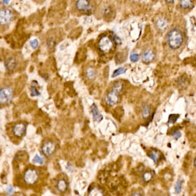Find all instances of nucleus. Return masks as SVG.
<instances>
[{"label":"nucleus","mask_w":196,"mask_h":196,"mask_svg":"<svg viewBox=\"0 0 196 196\" xmlns=\"http://www.w3.org/2000/svg\"><path fill=\"white\" fill-rule=\"evenodd\" d=\"M194 167H196V157L194 159Z\"/></svg>","instance_id":"72a5a7b5"},{"label":"nucleus","mask_w":196,"mask_h":196,"mask_svg":"<svg viewBox=\"0 0 196 196\" xmlns=\"http://www.w3.org/2000/svg\"><path fill=\"white\" fill-rule=\"evenodd\" d=\"M33 162L35 164H43L44 162V159L42 157H40L38 154H36L33 159Z\"/></svg>","instance_id":"b1692460"},{"label":"nucleus","mask_w":196,"mask_h":196,"mask_svg":"<svg viewBox=\"0 0 196 196\" xmlns=\"http://www.w3.org/2000/svg\"><path fill=\"white\" fill-rule=\"evenodd\" d=\"M153 178L152 174L150 171H146L143 174L142 176V179L144 182H149Z\"/></svg>","instance_id":"412c9836"},{"label":"nucleus","mask_w":196,"mask_h":196,"mask_svg":"<svg viewBox=\"0 0 196 196\" xmlns=\"http://www.w3.org/2000/svg\"><path fill=\"white\" fill-rule=\"evenodd\" d=\"M130 60L133 63L136 62L139 60V55L136 52H132L130 55Z\"/></svg>","instance_id":"a878e982"},{"label":"nucleus","mask_w":196,"mask_h":196,"mask_svg":"<svg viewBox=\"0 0 196 196\" xmlns=\"http://www.w3.org/2000/svg\"><path fill=\"white\" fill-rule=\"evenodd\" d=\"M175 0H166V1L167 2H168V3H170V4H171V3H173V2H174V1Z\"/></svg>","instance_id":"473e14b6"},{"label":"nucleus","mask_w":196,"mask_h":196,"mask_svg":"<svg viewBox=\"0 0 196 196\" xmlns=\"http://www.w3.org/2000/svg\"><path fill=\"white\" fill-rule=\"evenodd\" d=\"M124 87V84L123 82L118 81L115 82L112 86L111 90L116 92L118 94L123 91Z\"/></svg>","instance_id":"4468645a"},{"label":"nucleus","mask_w":196,"mask_h":196,"mask_svg":"<svg viewBox=\"0 0 196 196\" xmlns=\"http://www.w3.org/2000/svg\"><path fill=\"white\" fill-rule=\"evenodd\" d=\"M132 195H133V196H142V194L140 193H133V194H132Z\"/></svg>","instance_id":"2f4dec72"},{"label":"nucleus","mask_w":196,"mask_h":196,"mask_svg":"<svg viewBox=\"0 0 196 196\" xmlns=\"http://www.w3.org/2000/svg\"><path fill=\"white\" fill-rule=\"evenodd\" d=\"M56 148L55 143L52 141H47L41 147V151L46 157H50L55 152Z\"/></svg>","instance_id":"0eeeda50"},{"label":"nucleus","mask_w":196,"mask_h":196,"mask_svg":"<svg viewBox=\"0 0 196 196\" xmlns=\"http://www.w3.org/2000/svg\"><path fill=\"white\" fill-rule=\"evenodd\" d=\"M133 1H139V0H133Z\"/></svg>","instance_id":"f704fd0d"},{"label":"nucleus","mask_w":196,"mask_h":196,"mask_svg":"<svg viewBox=\"0 0 196 196\" xmlns=\"http://www.w3.org/2000/svg\"><path fill=\"white\" fill-rule=\"evenodd\" d=\"M179 6L183 9H189L192 6V1L191 0H180L179 1Z\"/></svg>","instance_id":"dca6fc26"},{"label":"nucleus","mask_w":196,"mask_h":196,"mask_svg":"<svg viewBox=\"0 0 196 196\" xmlns=\"http://www.w3.org/2000/svg\"><path fill=\"white\" fill-rule=\"evenodd\" d=\"M75 8L79 12L84 13H89L92 11V7L89 0H77Z\"/></svg>","instance_id":"39448f33"},{"label":"nucleus","mask_w":196,"mask_h":196,"mask_svg":"<svg viewBox=\"0 0 196 196\" xmlns=\"http://www.w3.org/2000/svg\"><path fill=\"white\" fill-rule=\"evenodd\" d=\"M183 41V34L179 29L174 28L170 31L168 35V44L171 49H178L182 46Z\"/></svg>","instance_id":"f257e3e1"},{"label":"nucleus","mask_w":196,"mask_h":196,"mask_svg":"<svg viewBox=\"0 0 196 196\" xmlns=\"http://www.w3.org/2000/svg\"><path fill=\"white\" fill-rule=\"evenodd\" d=\"M119 101V94L111 90L105 96V102L109 105H114L117 104Z\"/></svg>","instance_id":"1a4fd4ad"},{"label":"nucleus","mask_w":196,"mask_h":196,"mask_svg":"<svg viewBox=\"0 0 196 196\" xmlns=\"http://www.w3.org/2000/svg\"><path fill=\"white\" fill-rule=\"evenodd\" d=\"M151 112V111L149 105L148 104L144 105V106L142 108V115L143 118L145 120L147 119L150 116Z\"/></svg>","instance_id":"2eb2a0df"},{"label":"nucleus","mask_w":196,"mask_h":196,"mask_svg":"<svg viewBox=\"0 0 196 196\" xmlns=\"http://www.w3.org/2000/svg\"><path fill=\"white\" fill-rule=\"evenodd\" d=\"M26 125L24 123H18L13 127V133L15 136L22 137L26 134Z\"/></svg>","instance_id":"6e6552de"},{"label":"nucleus","mask_w":196,"mask_h":196,"mask_svg":"<svg viewBox=\"0 0 196 196\" xmlns=\"http://www.w3.org/2000/svg\"><path fill=\"white\" fill-rule=\"evenodd\" d=\"M91 110H92V115L93 117V120L96 122H100L103 118V115L100 113L98 111L97 106L95 104H93L91 106Z\"/></svg>","instance_id":"9b49d317"},{"label":"nucleus","mask_w":196,"mask_h":196,"mask_svg":"<svg viewBox=\"0 0 196 196\" xmlns=\"http://www.w3.org/2000/svg\"><path fill=\"white\" fill-rule=\"evenodd\" d=\"M39 178L38 171L35 169L30 168L26 171L24 174V182L28 185H33L36 183Z\"/></svg>","instance_id":"f03ea898"},{"label":"nucleus","mask_w":196,"mask_h":196,"mask_svg":"<svg viewBox=\"0 0 196 196\" xmlns=\"http://www.w3.org/2000/svg\"><path fill=\"white\" fill-rule=\"evenodd\" d=\"M179 117V115H170L169 118L168 123L170 124L176 123Z\"/></svg>","instance_id":"bb28decb"},{"label":"nucleus","mask_w":196,"mask_h":196,"mask_svg":"<svg viewBox=\"0 0 196 196\" xmlns=\"http://www.w3.org/2000/svg\"><path fill=\"white\" fill-rule=\"evenodd\" d=\"M86 75L87 78L92 80L94 79L96 77V72L93 69L89 67L86 70Z\"/></svg>","instance_id":"aec40b11"},{"label":"nucleus","mask_w":196,"mask_h":196,"mask_svg":"<svg viewBox=\"0 0 196 196\" xmlns=\"http://www.w3.org/2000/svg\"><path fill=\"white\" fill-rule=\"evenodd\" d=\"M98 46L99 50L101 52L107 53L111 50L113 47V42L108 36H105L99 40Z\"/></svg>","instance_id":"20e7f679"},{"label":"nucleus","mask_w":196,"mask_h":196,"mask_svg":"<svg viewBox=\"0 0 196 196\" xmlns=\"http://www.w3.org/2000/svg\"><path fill=\"white\" fill-rule=\"evenodd\" d=\"M181 136H182L181 132L178 130H176L175 132H174L173 134V137L175 140H178V139H179L180 137H181Z\"/></svg>","instance_id":"c85d7f7f"},{"label":"nucleus","mask_w":196,"mask_h":196,"mask_svg":"<svg viewBox=\"0 0 196 196\" xmlns=\"http://www.w3.org/2000/svg\"><path fill=\"white\" fill-rule=\"evenodd\" d=\"M5 66L7 70L11 72L15 70L17 66V61L14 58L10 57L5 61Z\"/></svg>","instance_id":"9d476101"},{"label":"nucleus","mask_w":196,"mask_h":196,"mask_svg":"<svg viewBox=\"0 0 196 196\" xmlns=\"http://www.w3.org/2000/svg\"><path fill=\"white\" fill-rule=\"evenodd\" d=\"M30 45H31L33 49L35 50L39 46V41L36 39H35L32 40V41H31Z\"/></svg>","instance_id":"cd10ccee"},{"label":"nucleus","mask_w":196,"mask_h":196,"mask_svg":"<svg viewBox=\"0 0 196 196\" xmlns=\"http://www.w3.org/2000/svg\"><path fill=\"white\" fill-rule=\"evenodd\" d=\"M182 185V181L180 179H178L175 185V191L176 194H179L181 192Z\"/></svg>","instance_id":"5701e85b"},{"label":"nucleus","mask_w":196,"mask_h":196,"mask_svg":"<svg viewBox=\"0 0 196 196\" xmlns=\"http://www.w3.org/2000/svg\"><path fill=\"white\" fill-rule=\"evenodd\" d=\"M7 191L8 194H12L14 191L13 187H12L11 186H9L7 188Z\"/></svg>","instance_id":"c756f323"},{"label":"nucleus","mask_w":196,"mask_h":196,"mask_svg":"<svg viewBox=\"0 0 196 196\" xmlns=\"http://www.w3.org/2000/svg\"><path fill=\"white\" fill-rule=\"evenodd\" d=\"M104 194L103 190L98 188H93L89 190V196H103Z\"/></svg>","instance_id":"f3484780"},{"label":"nucleus","mask_w":196,"mask_h":196,"mask_svg":"<svg viewBox=\"0 0 196 196\" xmlns=\"http://www.w3.org/2000/svg\"><path fill=\"white\" fill-rule=\"evenodd\" d=\"M11 0H3V2L5 4H8L9 3Z\"/></svg>","instance_id":"7c9ffc66"},{"label":"nucleus","mask_w":196,"mask_h":196,"mask_svg":"<svg viewBox=\"0 0 196 196\" xmlns=\"http://www.w3.org/2000/svg\"><path fill=\"white\" fill-rule=\"evenodd\" d=\"M154 58V54L152 51L147 50L144 51L142 55V60L145 63H149Z\"/></svg>","instance_id":"ddd939ff"},{"label":"nucleus","mask_w":196,"mask_h":196,"mask_svg":"<svg viewBox=\"0 0 196 196\" xmlns=\"http://www.w3.org/2000/svg\"><path fill=\"white\" fill-rule=\"evenodd\" d=\"M156 26L158 29L162 30L166 28V26H167V23L166 21L164 19H160L157 21Z\"/></svg>","instance_id":"6ab92c4d"},{"label":"nucleus","mask_w":196,"mask_h":196,"mask_svg":"<svg viewBox=\"0 0 196 196\" xmlns=\"http://www.w3.org/2000/svg\"><path fill=\"white\" fill-rule=\"evenodd\" d=\"M149 157L152 159V161L155 163L157 164L160 159V155L159 152L156 150H152L150 152Z\"/></svg>","instance_id":"a211bd4d"},{"label":"nucleus","mask_w":196,"mask_h":196,"mask_svg":"<svg viewBox=\"0 0 196 196\" xmlns=\"http://www.w3.org/2000/svg\"><path fill=\"white\" fill-rule=\"evenodd\" d=\"M13 91L9 87H5L0 92V104L5 105L9 104L13 99Z\"/></svg>","instance_id":"7ed1b4c3"},{"label":"nucleus","mask_w":196,"mask_h":196,"mask_svg":"<svg viewBox=\"0 0 196 196\" xmlns=\"http://www.w3.org/2000/svg\"><path fill=\"white\" fill-rule=\"evenodd\" d=\"M13 19V14L9 9H3L0 12V23L6 25L10 23Z\"/></svg>","instance_id":"423d86ee"},{"label":"nucleus","mask_w":196,"mask_h":196,"mask_svg":"<svg viewBox=\"0 0 196 196\" xmlns=\"http://www.w3.org/2000/svg\"><path fill=\"white\" fill-rule=\"evenodd\" d=\"M57 188L61 193H65L68 189V183L64 179H60L57 183Z\"/></svg>","instance_id":"f8f14e48"},{"label":"nucleus","mask_w":196,"mask_h":196,"mask_svg":"<svg viewBox=\"0 0 196 196\" xmlns=\"http://www.w3.org/2000/svg\"><path fill=\"white\" fill-rule=\"evenodd\" d=\"M31 95L32 97H35V96H40L41 95L40 93L37 89L36 88V87L33 85L31 86Z\"/></svg>","instance_id":"393cba45"},{"label":"nucleus","mask_w":196,"mask_h":196,"mask_svg":"<svg viewBox=\"0 0 196 196\" xmlns=\"http://www.w3.org/2000/svg\"><path fill=\"white\" fill-rule=\"evenodd\" d=\"M126 71H127V69L124 68V67H120V68H118V69L114 71V72L112 74V78L116 77L119 75L124 74V73L126 72Z\"/></svg>","instance_id":"4be33fe9"}]
</instances>
